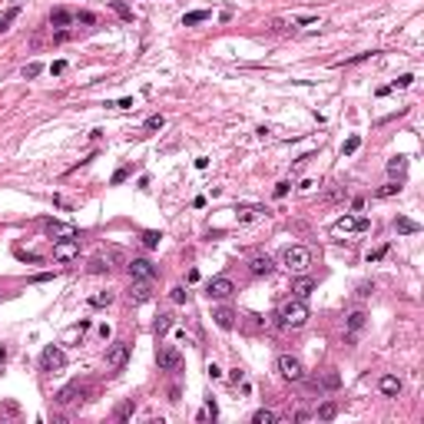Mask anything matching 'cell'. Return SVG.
Segmentation results:
<instances>
[{
	"mask_svg": "<svg viewBox=\"0 0 424 424\" xmlns=\"http://www.w3.org/2000/svg\"><path fill=\"white\" fill-rule=\"evenodd\" d=\"M308 305H305V298H288V302H282L279 305V325L282 328H302L305 321H308Z\"/></svg>",
	"mask_w": 424,
	"mask_h": 424,
	"instance_id": "6da1fadb",
	"label": "cell"
},
{
	"mask_svg": "<svg viewBox=\"0 0 424 424\" xmlns=\"http://www.w3.org/2000/svg\"><path fill=\"white\" fill-rule=\"evenodd\" d=\"M282 265H285L292 275H305L312 269V252L305 245H288L285 252H282Z\"/></svg>",
	"mask_w": 424,
	"mask_h": 424,
	"instance_id": "7a4b0ae2",
	"label": "cell"
},
{
	"mask_svg": "<svg viewBox=\"0 0 424 424\" xmlns=\"http://www.w3.org/2000/svg\"><path fill=\"white\" fill-rule=\"evenodd\" d=\"M365 229H371V222L365 216H342V219L331 222V235H335V239L352 235V232H365Z\"/></svg>",
	"mask_w": 424,
	"mask_h": 424,
	"instance_id": "3957f363",
	"label": "cell"
},
{
	"mask_svg": "<svg viewBox=\"0 0 424 424\" xmlns=\"http://www.w3.org/2000/svg\"><path fill=\"white\" fill-rule=\"evenodd\" d=\"M156 365H159V371H176L179 365H183V352H179L176 345L159 342V348H156Z\"/></svg>",
	"mask_w": 424,
	"mask_h": 424,
	"instance_id": "277c9868",
	"label": "cell"
},
{
	"mask_svg": "<svg viewBox=\"0 0 424 424\" xmlns=\"http://www.w3.org/2000/svg\"><path fill=\"white\" fill-rule=\"evenodd\" d=\"M126 272L133 275V282H152L159 275V269L149 262V259H129L126 262Z\"/></svg>",
	"mask_w": 424,
	"mask_h": 424,
	"instance_id": "5b68a950",
	"label": "cell"
},
{
	"mask_svg": "<svg viewBox=\"0 0 424 424\" xmlns=\"http://www.w3.org/2000/svg\"><path fill=\"white\" fill-rule=\"evenodd\" d=\"M279 375L285 381H305V365L295 355H279Z\"/></svg>",
	"mask_w": 424,
	"mask_h": 424,
	"instance_id": "8992f818",
	"label": "cell"
},
{
	"mask_svg": "<svg viewBox=\"0 0 424 424\" xmlns=\"http://www.w3.org/2000/svg\"><path fill=\"white\" fill-rule=\"evenodd\" d=\"M53 259L56 262H73V259H80V239H73V235L56 239L53 242Z\"/></svg>",
	"mask_w": 424,
	"mask_h": 424,
	"instance_id": "52a82bcc",
	"label": "cell"
},
{
	"mask_svg": "<svg viewBox=\"0 0 424 424\" xmlns=\"http://www.w3.org/2000/svg\"><path fill=\"white\" fill-rule=\"evenodd\" d=\"M126 361H129V342H113L106 348V368L110 371L126 368Z\"/></svg>",
	"mask_w": 424,
	"mask_h": 424,
	"instance_id": "ba28073f",
	"label": "cell"
},
{
	"mask_svg": "<svg viewBox=\"0 0 424 424\" xmlns=\"http://www.w3.org/2000/svg\"><path fill=\"white\" fill-rule=\"evenodd\" d=\"M232 292H235V285H232V279H225V275H219V279H212L206 285V295L209 298H216V302H225V298H232Z\"/></svg>",
	"mask_w": 424,
	"mask_h": 424,
	"instance_id": "9c48e42d",
	"label": "cell"
},
{
	"mask_svg": "<svg viewBox=\"0 0 424 424\" xmlns=\"http://www.w3.org/2000/svg\"><path fill=\"white\" fill-rule=\"evenodd\" d=\"M40 368L43 371H60V368H66V355L56 348V345H50V348H43V355H40Z\"/></svg>",
	"mask_w": 424,
	"mask_h": 424,
	"instance_id": "30bf717a",
	"label": "cell"
},
{
	"mask_svg": "<svg viewBox=\"0 0 424 424\" xmlns=\"http://www.w3.org/2000/svg\"><path fill=\"white\" fill-rule=\"evenodd\" d=\"M80 398H87V384L83 381H70L66 388L56 391V401H60V404H73V401H80Z\"/></svg>",
	"mask_w": 424,
	"mask_h": 424,
	"instance_id": "8fae6325",
	"label": "cell"
},
{
	"mask_svg": "<svg viewBox=\"0 0 424 424\" xmlns=\"http://www.w3.org/2000/svg\"><path fill=\"white\" fill-rule=\"evenodd\" d=\"M401 388H404V384H401L398 375H381V378H378V391H381L384 398H398Z\"/></svg>",
	"mask_w": 424,
	"mask_h": 424,
	"instance_id": "7c38bea8",
	"label": "cell"
},
{
	"mask_svg": "<svg viewBox=\"0 0 424 424\" xmlns=\"http://www.w3.org/2000/svg\"><path fill=\"white\" fill-rule=\"evenodd\" d=\"M87 331H90V321H87V318H80V321H76V325H70V328L63 331V338H60V345H73V342H80V338L87 335Z\"/></svg>",
	"mask_w": 424,
	"mask_h": 424,
	"instance_id": "4fadbf2b",
	"label": "cell"
},
{
	"mask_svg": "<svg viewBox=\"0 0 424 424\" xmlns=\"http://www.w3.org/2000/svg\"><path fill=\"white\" fill-rule=\"evenodd\" d=\"M259 216H269V209L265 206H235V219L239 222H252V219Z\"/></svg>",
	"mask_w": 424,
	"mask_h": 424,
	"instance_id": "5bb4252c",
	"label": "cell"
},
{
	"mask_svg": "<svg viewBox=\"0 0 424 424\" xmlns=\"http://www.w3.org/2000/svg\"><path fill=\"white\" fill-rule=\"evenodd\" d=\"M248 272H252V275H272L275 272V262L269 256H256L252 262H248Z\"/></svg>",
	"mask_w": 424,
	"mask_h": 424,
	"instance_id": "9a60e30c",
	"label": "cell"
},
{
	"mask_svg": "<svg viewBox=\"0 0 424 424\" xmlns=\"http://www.w3.org/2000/svg\"><path fill=\"white\" fill-rule=\"evenodd\" d=\"M149 298H152V288H149V282H136V285L129 288V302L143 305V302H149Z\"/></svg>",
	"mask_w": 424,
	"mask_h": 424,
	"instance_id": "2e32d148",
	"label": "cell"
},
{
	"mask_svg": "<svg viewBox=\"0 0 424 424\" xmlns=\"http://www.w3.org/2000/svg\"><path fill=\"white\" fill-rule=\"evenodd\" d=\"M212 318H216V325H219V328H222V331H229V328H232V325H235V312H232V308H225V305H222V308H216V312H212Z\"/></svg>",
	"mask_w": 424,
	"mask_h": 424,
	"instance_id": "e0dca14e",
	"label": "cell"
},
{
	"mask_svg": "<svg viewBox=\"0 0 424 424\" xmlns=\"http://www.w3.org/2000/svg\"><path fill=\"white\" fill-rule=\"evenodd\" d=\"M394 229H398L401 235H414V232H421V225H417L414 219H408V216H394Z\"/></svg>",
	"mask_w": 424,
	"mask_h": 424,
	"instance_id": "ac0fdd59",
	"label": "cell"
},
{
	"mask_svg": "<svg viewBox=\"0 0 424 424\" xmlns=\"http://www.w3.org/2000/svg\"><path fill=\"white\" fill-rule=\"evenodd\" d=\"M292 292H295V298H308L315 292V279H308V275H302V279L292 285Z\"/></svg>",
	"mask_w": 424,
	"mask_h": 424,
	"instance_id": "d6986e66",
	"label": "cell"
},
{
	"mask_svg": "<svg viewBox=\"0 0 424 424\" xmlns=\"http://www.w3.org/2000/svg\"><path fill=\"white\" fill-rule=\"evenodd\" d=\"M315 24H318V17H315V14H308V17H292V20H279L275 27H292V30H295V27H315Z\"/></svg>",
	"mask_w": 424,
	"mask_h": 424,
	"instance_id": "ffe728a7",
	"label": "cell"
},
{
	"mask_svg": "<svg viewBox=\"0 0 424 424\" xmlns=\"http://www.w3.org/2000/svg\"><path fill=\"white\" fill-rule=\"evenodd\" d=\"M47 235H53V239H66V235H73V229L66 222H56V219H50L47 222Z\"/></svg>",
	"mask_w": 424,
	"mask_h": 424,
	"instance_id": "44dd1931",
	"label": "cell"
},
{
	"mask_svg": "<svg viewBox=\"0 0 424 424\" xmlns=\"http://www.w3.org/2000/svg\"><path fill=\"white\" fill-rule=\"evenodd\" d=\"M76 20V14H70V10H63V7H56L53 14H50V24L53 27H66V24H73Z\"/></svg>",
	"mask_w": 424,
	"mask_h": 424,
	"instance_id": "7402d4cb",
	"label": "cell"
},
{
	"mask_svg": "<svg viewBox=\"0 0 424 424\" xmlns=\"http://www.w3.org/2000/svg\"><path fill=\"white\" fill-rule=\"evenodd\" d=\"M136 408H139V401H136V398H126L120 408H116V421H126V417H133V414H136Z\"/></svg>",
	"mask_w": 424,
	"mask_h": 424,
	"instance_id": "603a6c76",
	"label": "cell"
},
{
	"mask_svg": "<svg viewBox=\"0 0 424 424\" xmlns=\"http://www.w3.org/2000/svg\"><path fill=\"white\" fill-rule=\"evenodd\" d=\"M173 325H176V318H173V315H159V318H156V325H152V331H156V338L162 342V335H166Z\"/></svg>",
	"mask_w": 424,
	"mask_h": 424,
	"instance_id": "cb8c5ba5",
	"label": "cell"
},
{
	"mask_svg": "<svg viewBox=\"0 0 424 424\" xmlns=\"http://www.w3.org/2000/svg\"><path fill=\"white\" fill-rule=\"evenodd\" d=\"M216 417H219V408H216V401L209 398V401H206V408H202L199 414H196V421H199V424H206V421H216Z\"/></svg>",
	"mask_w": 424,
	"mask_h": 424,
	"instance_id": "d4e9b609",
	"label": "cell"
},
{
	"mask_svg": "<svg viewBox=\"0 0 424 424\" xmlns=\"http://www.w3.org/2000/svg\"><path fill=\"white\" fill-rule=\"evenodd\" d=\"M275 421H279V414L269 411V408H259L256 414H252V424H275Z\"/></svg>",
	"mask_w": 424,
	"mask_h": 424,
	"instance_id": "484cf974",
	"label": "cell"
},
{
	"mask_svg": "<svg viewBox=\"0 0 424 424\" xmlns=\"http://www.w3.org/2000/svg\"><path fill=\"white\" fill-rule=\"evenodd\" d=\"M404 169H408V156H394L391 162H388V173H391V176H404Z\"/></svg>",
	"mask_w": 424,
	"mask_h": 424,
	"instance_id": "4316f807",
	"label": "cell"
},
{
	"mask_svg": "<svg viewBox=\"0 0 424 424\" xmlns=\"http://www.w3.org/2000/svg\"><path fill=\"white\" fill-rule=\"evenodd\" d=\"M365 321H368V315H365V312H352V315H348V331H352V335H355V331H361V328H365Z\"/></svg>",
	"mask_w": 424,
	"mask_h": 424,
	"instance_id": "83f0119b",
	"label": "cell"
},
{
	"mask_svg": "<svg viewBox=\"0 0 424 424\" xmlns=\"http://www.w3.org/2000/svg\"><path fill=\"white\" fill-rule=\"evenodd\" d=\"M202 20H209V10H192V14L183 17V27H196V24H202Z\"/></svg>",
	"mask_w": 424,
	"mask_h": 424,
	"instance_id": "f1b7e54d",
	"label": "cell"
},
{
	"mask_svg": "<svg viewBox=\"0 0 424 424\" xmlns=\"http://www.w3.org/2000/svg\"><path fill=\"white\" fill-rule=\"evenodd\" d=\"M358 146H361V136L355 133V136H348V139L342 143V156H355V152H358Z\"/></svg>",
	"mask_w": 424,
	"mask_h": 424,
	"instance_id": "f546056e",
	"label": "cell"
},
{
	"mask_svg": "<svg viewBox=\"0 0 424 424\" xmlns=\"http://www.w3.org/2000/svg\"><path fill=\"white\" fill-rule=\"evenodd\" d=\"M398 192H401V183H398V179H391V183H388V186H381V189H378L375 196H378V199H388V196H398Z\"/></svg>",
	"mask_w": 424,
	"mask_h": 424,
	"instance_id": "4dcf8cb0",
	"label": "cell"
},
{
	"mask_svg": "<svg viewBox=\"0 0 424 424\" xmlns=\"http://www.w3.org/2000/svg\"><path fill=\"white\" fill-rule=\"evenodd\" d=\"M335 414H338V404H335V401H325V404L318 408V421H331Z\"/></svg>",
	"mask_w": 424,
	"mask_h": 424,
	"instance_id": "1f68e13d",
	"label": "cell"
},
{
	"mask_svg": "<svg viewBox=\"0 0 424 424\" xmlns=\"http://www.w3.org/2000/svg\"><path fill=\"white\" fill-rule=\"evenodd\" d=\"M40 73H43V63H40V60H33V63L24 66V80H37Z\"/></svg>",
	"mask_w": 424,
	"mask_h": 424,
	"instance_id": "d6a6232c",
	"label": "cell"
},
{
	"mask_svg": "<svg viewBox=\"0 0 424 424\" xmlns=\"http://www.w3.org/2000/svg\"><path fill=\"white\" fill-rule=\"evenodd\" d=\"M90 305H93V308H103V305H113V292H96V295L90 298Z\"/></svg>",
	"mask_w": 424,
	"mask_h": 424,
	"instance_id": "836d02e7",
	"label": "cell"
},
{
	"mask_svg": "<svg viewBox=\"0 0 424 424\" xmlns=\"http://www.w3.org/2000/svg\"><path fill=\"white\" fill-rule=\"evenodd\" d=\"M110 7H113V10H116V14H120V17H123V20H126V24H133V10H129V7H126V4H123V0H113Z\"/></svg>",
	"mask_w": 424,
	"mask_h": 424,
	"instance_id": "e575fe53",
	"label": "cell"
},
{
	"mask_svg": "<svg viewBox=\"0 0 424 424\" xmlns=\"http://www.w3.org/2000/svg\"><path fill=\"white\" fill-rule=\"evenodd\" d=\"M162 126H166V116H162V113H156V116L146 120V129H149V133H156V129H162Z\"/></svg>",
	"mask_w": 424,
	"mask_h": 424,
	"instance_id": "d590c367",
	"label": "cell"
},
{
	"mask_svg": "<svg viewBox=\"0 0 424 424\" xmlns=\"http://www.w3.org/2000/svg\"><path fill=\"white\" fill-rule=\"evenodd\" d=\"M139 239H143V245H146V248H156V245L162 242V235H159V232H143Z\"/></svg>",
	"mask_w": 424,
	"mask_h": 424,
	"instance_id": "8d00e7d4",
	"label": "cell"
},
{
	"mask_svg": "<svg viewBox=\"0 0 424 424\" xmlns=\"http://www.w3.org/2000/svg\"><path fill=\"white\" fill-rule=\"evenodd\" d=\"M169 298H173V302H176V305H183L186 298H189V292H186L183 285H176V288H173V292H169Z\"/></svg>",
	"mask_w": 424,
	"mask_h": 424,
	"instance_id": "74e56055",
	"label": "cell"
},
{
	"mask_svg": "<svg viewBox=\"0 0 424 424\" xmlns=\"http://www.w3.org/2000/svg\"><path fill=\"white\" fill-rule=\"evenodd\" d=\"M14 17H17V7H10L7 14L0 17V33H4V30H7V27H10V20H14Z\"/></svg>",
	"mask_w": 424,
	"mask_h": 424,
	"instance_id": "f35d334b",
	"label": "cell"
},
{
	"mask_svg": "<svg viewBox=\"0 0 424 424\" xmlns=\"http://www.w3.org/2000/svg\"><path fill=\"white\" fill-rule=\"evenodd\" d=\"M66 66H70L66 60H56V63H50V73H53V76H63V73H66Z\"/></svg>",
	"mask_w": 424,
	"mask_h": 424,
	"instance_id": "ab89813d",
	"label": "cell"
},
{
	"mask_svg": "<svg viewBox=\"0 0 424 424\" xmlns=\"http://www.w3.org/2000/svg\"><path fill=\"white\" fill-rule=\"evenodd\" d=\"M123 179H129V169H126V166H123V169H116V173H113V179H110V183H113V186H120Z\"/></svg>",
	"mask_w": 424,
	"mask_h": 424,
	"instance_id": "60d3db41",
	"label": "cell"
},
{
	"mask_svg": "<svg viewBox=\"0 0 424 424\" xmlns=\"http://www.w3.org/2000/svg\"><path fill=\"white\" fill-rule=\"evenodd\" d=\"M321 384H325V388H338V384H342V378H338L335 371H328V375H325V381H321Z\"/></svg>",
	"mask_w": 424,
	"mask_h": 424,
	"instance_id": "b9f144b4",
	"label": "cell"
},
{
	"mask_svg": "<svg viewBox=\"0 0 424 424\" xmlns=\"http://www.w3.org/2000/svg\"><path fill=\"white\" fill-rule=\"evenodd\" d=\"M110 106H120V110H133V106H136V100H129V96H123V100H116V103H110Z\"/></svg>",
	"mask_w": 424,
	"mask_h": 424,
	"instance_id": "7bdbcfd3",
	"label": "cell"
},
{
	"mask_svg": "<svg viewBox=\"0 0 424 424\" xmlns=\"http://www.w3.org/2000/svg\"><path fill=\"white\" fill-rule=\"evenodd\" d=\"M384 252H388V245H378L375 252H368V262H378V259H384Z\"/></svg>",
	"mask_w": 424,
	"mask_h": 424,
	"instance_id": "ee69618b",
	"label": "cell"
},
{
	"mask_svg": "<svg viewBox=\"0 0 424 424\" xmlns=\"http://www.w3.org/2000/svg\"><path fill=\"white\" fill-rule=\"evenodd\" d=\"M368 56H371V53H358V56H352V60H342V63H348V66H352V63H365ZM342 63H338V66H342Z\"/></svg>",
	"mask_w": 424,
	"mask_h": 424,
	"instance_id": "f6af8a7d",
	"label": "cell"
},
{
	"mask_svg": "<svg viewBox=\"0 0 424 424\" xmlns=\"http://www.w3.org/2000/svg\"><path fill=\"white\" fill-rule=\"evenodd\" d=\"M411 80H414V76H411V73H404V76H398V80H394V87L404 90V87H411Z\"/></svg>",
	"mask_w": 424,
	"mask_h": 424,
	"instance_id": "bcb514c9",
	"label": "cell"
},
{
	"mask_svg": "<svg viewBox=\"0 0 424 424\" xmlns=\"http://www.w3.org/2000/svg\"><path fill=\"white\" fill-rule=\"evenodd\" d=\"M76 20H80V24H96V14H87V10H83V14H76Z\"/></svg>",
	"mask_w": 424,
	"mask_h": 424,
	"instance_id": "7dc6e473",
	"label": "cell"
},
{
	"mask_svg": "<svg viewBox=\"0 0 424 424\" xmlns=\"http://www.w3.org/2000/svg\"><path fill=\"white\" fill-rule=\"evenodd\" d=\"M288 186H292V183H279V186H275V199H282V196H288Z\"/></svg>",
	"mask_w": 424,
	"mask_h": 424,
	"instance_id": "c3c4849f",
	"label": "cell"
},
{
	"mask_svg": "<svg viewBox=\"0 0 424 424\" xmlns=\"http://www.w3.org/2000/svg\"><path fill=\"white\" fill-rule=\"evenodd\" d=\"M209 378H222V368H219V365H209Z\"/></svg>",
	"mask_w": 424,
	"mask_h": 424,
	"instance_id": "681fc988",
	"label": "cell"
}]
</instances>
